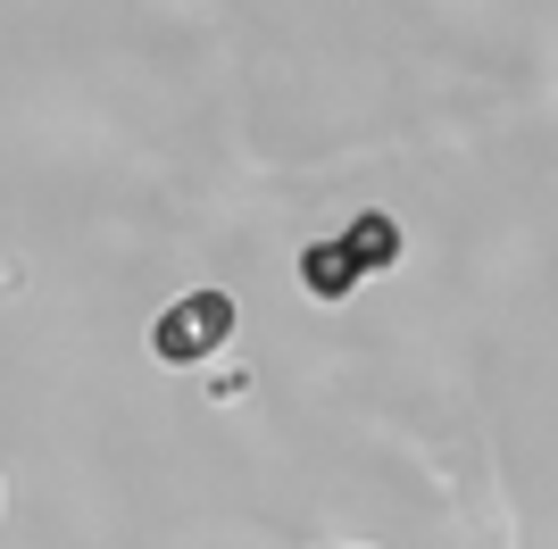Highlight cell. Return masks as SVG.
I'll return each instance as SVG.
<instances>
[{
    "instance_id": "1",
    "label": "cell",
    "mask_w": 558,
    "mask_h": 549,
    "mask_svg": "<svg viewBox=\"0 0 558 549\" xmlns=\"http://www.w3.org/2000/svg\"><path fill=\"white\" fill-rule=\"evenodd\" d=\"M233 292H184L175 308H159V325H150V358L159 366H201L217 358V350L233 342Z\"/></svg>"
},
{
    "instance_id": "2",
    "label": "cell",
    "mask_w": 558,
    "mask_h": 549,
    "mask_svg": "<svg viewBox=\"0 0 558 549\" xmlns=\"http://www.w3.org/2000/svg\"><path fill=\"white\" fill-rule=\"evenodd\" d=\"M301 283H308V300H326V308H333V300L359 292V267H350L342 242H308V251H301Z\"/></svg>"
},
{
    "instance_id": "3",
    "label": "cell",
    "mask_w": 558,
    "mask_h": 549,
    "mask_svg": "<svg viewBox=\"0 0 558 549\" xmlns=\"http://www.w3.org/2000/svg\"><path fill=\"white\" fill-rule=\"evenodd\" d=\"M333 242L350 251V267H359V274H384L400 258V225H392V217H359V225H342Z\"/></svg>"
}]
</instances>
